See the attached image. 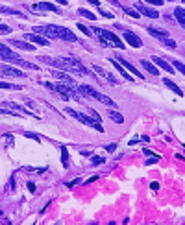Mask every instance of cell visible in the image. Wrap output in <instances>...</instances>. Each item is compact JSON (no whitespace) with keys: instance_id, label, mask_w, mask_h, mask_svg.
<instances>
[{"instance_id":"14","label":"cell","mask_w":185,"mask_h":225,"mask_svg":"<svg viewBox=\"0 0 185 225\" xmlns=\"http://www.w3.org/2000/svg\"><path fill=\"white\" fill-rule=\"evenodd\" d=\"M9 44L11 46H17V48H20V50H33V44H30L28 41H17V39H9Z\"/></svg>"},{"instance_id":"37","label":"cell","mask_w":185,"mask_h":225,"mask_svg":"<svg viewBox=\"0 0 185 225\" xmlns=\"http://www.w3.org/2000/svg\"><path fill=\"white\" fill-rule=\"evenodd\" d=\"M89 4H92V6H96V8H100V0H87Z\"/></svg>"},{"instance_id":"17","label":"cell","mask_w":185,"mask_h":225,"mask_svg":"<svg viewBox=\"0 0 185 225\" xmlns=\"http://www.w3.org/2000/svg\"><path fill=\"white\" fill-rule=\"evenodd\" d=\"M120 65L124 66V69H128V70H130V72H131V74H133L135 78H145V76H143L141 72H139V70L135 69V66H133V65H131L130 61H126V59H122V57H120Z\"/></svg>"},{"instance_id":"7","label":"cell","mask_w":185,"mask_h":225,"mask_svg":"<svg viewBox=\"0 0 185 225\" xmlns=\"http://www.w3.org/2000/svg\"><path fill=\"white\" fill-rule=\"evenodd\" d=\"M124 39H126V42L130 44V46H133V48H141L143 46V41L139 39L133 32H124Z\"/></svg>"},{"instance_id":"40","label":"cell","mask_w":185,"mask_h":225,"mask_svg":"<svg viewBox=\"0 0 185 225\" xmlns=\"http://www.w3.org/2000/svg\"><path fill=\"white\" fill-rule=\"evenodd\" d=\"M0 115H13V112H9V111H6V109H0Z\"/></svg>"},{"instance_id":"27","label":"cell","mask_w":185,"mask_h":225,"mask_svg":"<svg viewBox=\"0 0 185 225\" xmlns=\"http://www.w3.org/2000/svg\"><path fill=\"white\" fill-rule=\"evenodd\" d=\"M92 164H100V163H104L106 159H104V157H100V155H92Z\"/></svg>"},{"instance_id":"43","label":"cell","mask_w":185,"mask_h":225,"mask_svg":"<svg viewBox=\"0 0 185 225\" xmlns=\"http://www.w3.org/2000/svg\"><path fill=\"white\" fill-rule=\"evenodd\" d=\"M91 225H96V223H91Z\"/></svg>"},{"instance_id":"23","label":"cell","mask_w":185,"mask_h":225,"mask_svg":"<svg viewBox=\"0 0 185 225\" xmlns=\"http://www.w3.org/2000/svg\"><path fill=\"white\" fill-rule=\"evenodd\" d=\"M0 13H6V15H20V11H17V9H11V8H8V6H2V4H0Z\"/></svg>"},{"instance_id":"31","label":"cell","mask_w":185,"mask_h":225,"mask_svg":"<svg viewBox=\"0 0 185 225\" xmlns=\"http://www.w3.org/2000/svg\"><path fill=\"white\" fill-rule=\"evenodd\" d=\"M157 161H159V155H152L150 159L146 161V164H154V163H157Z\"/></svg>"},{"instance_id":"24","label":"cell","mask_w":185,"mask_h":225,"mask_svg":"<svg viewBox=\"0 0 185 225\" xmlns=\"http://www.w3.org/2000/svg\"><path fill=\"white\" fill-rule=\"evenodd\" d=\"M61 163H63V166H68V151L65 146L61 148Z\"/></svg>"},{"instance_id":"20","label":"cell","mask_w":185,"mask_h":225,"mask_svg":"<svg viewBox=\"0 0 185 225\" xmlns=\"http://www.w3.org/2000/svg\"><path fill=\"white\" fill-rule=\"evenodd\" d=\"M174 17H176L180 26H185V11H183V8H176L174 9Z\"/></svg>"},{"instance_id":"9","label":"cell","mask_w":185,"mask_h":225,"mask_svg":"<svg viewBox=\"0 0 185 225\" xmlns=\"http://www.w3.org/2000/svg\"><path fill=\"white\" fill-rule=\"evenodd\" d=\"M0 59H4V61H15V59H19V55L13 52V50H9L8 46H4V44H0Z\"/></svg>"},{"instance_id":"35","label":"cell","mask_w":185,"mask_h":225,"mask_svg":"<svg viewBox=\"0 0 185 225\" xmlns=\"http://www.w3.org/2000/svg\"><path fill=\"white\" fill-rule=\"evenodd\" d=\"M100 15H102V17H107V18H113V13H107V11H104V9H100Z\"/></svg>"},{"instance_id":"6","label":"cell","mask_w":185,"mask_h":225,"mask_svg":"<svg viewBox=\"0 0 185 225\" xmlns=\"http://www.w3.org/2000/svg\"><path fill=\"white\" fill-rule=\"evenodd\" d=\"M65 112H67V115H71V116H74L76 120H80L82 124H85V126H89V127H92V129H96V131H100V133H104V127H102V122H98V120H92L91 116H87V115H83V112H78V111H74V109H67Z\"/></svg>"},{"instance_id":"42","label":"cell","mask_w":185,"mask_h":225,"mask_svg":"<svg viewBox=\"0 0 185 225\" xmlns=\"http://www.w3.org/2000/svg\"><path fill=\"white\" fill-rule=\"evenodd\" d=\"M58 4H61V6H67V0H56Z\"/></svg>"},{"instance_id":"36","label":"cell","mask_w":185,"mask_h":225,"mask_svg":"<svg viewBox=\"0 0 185 225\" xmlns=\"http://www.w3.org/2000/svg\"><path fill=\"white\" fill-rule=\"evenodd\" d=\"M80 181H82V179H74V181H68V183H67V186H74V185H78Z\"/></svg>"},{"instance_id":"3","label":"cell","mask_w":185,"mask_h":225,"mask_svg":"<svg viewBox=\"0 0 185 225\" xmlns=\"http://www.w3.org/2000/svg\"><path fill=\"white\" fill-rule=\"evenodd\" d=\"M48 89L59 92L63 96V100H82L80 92L76 91V85H71V83H44Z\"/></svg>"},{"instance_id":"38","label":"cell","mask_w":185,"mask_h":225,"mask_svg":"<svg viewBox=\"0 0 185 225\" xmlns=\"http://www.w3.org/2000/svg\"><path fill=\"white\" fill-rule=\"evenodd\" d=\"M8 32H9L8 26H2V24H0V33H8Z\"/></svg>"},{"instance_id":"18","label":"cell","mask_w":185,"mask_h":225,"mask_svg":"<svg viewBox=\"0 0 185 225\" xmlns=\"http://www.w3.org/2000/svg\"><path fill=\"white\" fill-rule=\"evenodd\" d=\"M35 9H46V11H56V13H61V9L54 4H48V2H41V4H35L33 6Z\"/></svg>"},{"instance_id":"4","label":"cell","mask_w":185,"mask_h":225,"mask_svg":"<svg viewBox=\"0 0 185 225\" xmlns=\"http://www.w3.org/2000/svg\"><path fill=\"white\" fill-rule=\"evenodd\" d=\"M92 33H96L98 35V39L104 42V44H109V46H115V48H124V42L115 35L113 32H107V30H104V28H92Z\"/></svg>"},{"instance_id":"33","label":"cell","mask_w":185,"mask_h":225,"mask_svg":"<svg viewBox=\"0 0 185 225\" xmlns=\"http://www.w3.org/2000/svg\"><path fill=\"white\" fill-rule=\"evenodd\" d=\"M145 2H150V4H154V6H161L165 0H145Z\"/></svg>"},{"instance_id":"21","label":"cell","mask_w":185,"mask_h":225,"mask_svg":"<svg viewBox=\"0 0 185 225\" xmlns=\"http://www.w3.org/2000/svg\"><path fill=\"white\" fill-rule=\"evenodd\" d=\"M141 65H143V69H146V70H148L150 74H154V76H157V74H159V70L155 69V66H154V65H152L150 61H146V59H143V61H141Z\"/></svg>"},{"instance_id":"11","label":"cell","mask_w":185,"mask_h":225,"mask_svg":"<svg viewBox=\"0 0 185 225\" xmlns=\"http://www.w3.org/2000/svg\"><path fill=\"white\" fill-rule=\"evenodd\" d=\"M137 13L139 15H146V17H150V18H157L159 17V11L157 9H152V8H148V6H143V4H137Z\"/></svg>"},{"instance_id":"8","label":"cell","mask_w":185,"mask_h":225,"mask_svg":"<svg viewBox=\"0 0 185 225\" xmlns=\"http://www.w3.org/2000/svg\"><path fill=\"white\" fill-rule=\"evenodd\" d=\"M92 69H95V72L98 74V76H102L104 79H107L111 85H119V79L117 78H115L113 74H109V72H106L104 69H102V66H98V65H95V66H92Z\"/></svg>"},{"instance_id":"30","label":"cell","mask_w":185,"mask_h":225,"mask_svg":"<svg viewBox=\"0 0 185 225\" xmlns=\"http://www.w3.org/2000/svg\"><path fill=\"white\" fill-rule=\"evenodd\" d=\"M24 137L33 139V140H41V137H39V135H35V133H24Z\"/></svg>"},{"instance_id":"26","label":"cell","mask_w":185,"mask_h":225,"mask_svg":"<svg viewBox=\"0 0 185 225\" xmlns=\"http://www.w3.org/2000/svg\"><path fill=\"white\" fill-rule=\"evenodd\" d=\"M0 89H20L19 85H13V83H4V81H0Z\"/></svg>"},{"instance_id":"10","label":"cell","mask_w":185,"mask_h":225,"mask_svg":"<svg viewBox=\"0 0 185 225\" xmlns=\"http://www.w3.org/2000/svg\"><path fill=\"white\" fill-rule=\"evenodd\" d=\"M26 41L33 42V44H41V46H48V39H44L43 35H37V33H26L24 35Z\"/></svg>"},{"instance_id":"41","label":"cell","mask_w":185,"mask_h":225,"mask_svg":"<svg viewBox=\"0 0 185 225\" xmlns=\"http://www.w3.org/2000/svg\"><path fill=\"white\" fill-rule=\"evenodd\" d=\"M150 186H152V190H157V188H159V185H157V183H155V181H154V183H152V185H150Z\"/></svg>"},{"instance_id":"25","label":"cell","mask_w":185,"mask_h":225,"mask_svg":"<svg viewBox=\"0 0 185 225\" xmlns=\"http://www.w3.org/2000/svg\"><path fill=\"white\" fill-rule=\"evenodd\" d=\"M78 13H80V15H83L85 18H91V20H95V18H96L95 15H92L91 11H87V9H78Z\"/></svg>"},{"instance_id":"39","label":"cell","mask_w":185,"mask_h":225,"mask_svg":"<svg viewBox=\"0 0 185 225\" xmlns=\"http://www.w3.org/2000/svg\"><path fill=\"white\" fill-rule=\"evenodd\" d=\"M113 149H117V144H109L107 146V151H113Z\"/></svg>"},{"instance_id":"1","label":"cell","mask_w":185,"mask_h":225,"mask_svg":"<svg viewBox=\"0 0 185 225\" xmlns=\"http://www.w3.org/2000/svg\"><path fill=\"white\" fill-rule=\"evenodd\" d=\"M43 63H48L56 69H61V70H67V72H76V74H82V76H87L89 70L85 66L74 59V57H41Z\"/></svg>"},{"instance_id":"15","label":"cell","mask_w":185,"mask_h":225,"mask_svg":"<svg viewBox=\"0 0 185 225\" xmlns=\"http://www.w3.org/2000/svg\"><path fill=\"white\" fill-rule=\"evenodd\" d=\"M146 30H148V33H150L152 37H155V39H161V41L169 37V33H167L165 30H159V28H154V26H148Z\"/></svg>"},{"instance_id":"2","label":"cell","mask_w":185,"mask_h":225,"mask_svg":"<svg viewBox=\"0 0 185 225\" xmlns=\"http://www.w3.org/2000/svg\"><path fill=\"white\" fill-rule=\"evenodd\" d=\"M35 33H41V35H46L48 39H61V41H78V37L68 30V28H63V26H56V24H48V26H37L35 28Z\"/></svg>"},{"instance_id":"19","label":"cell","mask_w":185,"mask_h":225,"mask_svg":"<svg viewBox=\"0 0 185 225\" xmlns=\"http://www.w3.org/2000/svg\"><path fill=\"white\" fill-rule=\"evenodd\" d=\"M163 83H165V85H167V87L170 89V91H174V92H176L178 96H183V91H181V89H180V87H178V85H176V83H174L172 79L165 78V79H163Z\"/></svg>"},{"instance_id":"5","label":"cell","mask_w":185,"mask_h":225,"mask_svg":"<svg viewBox=\"0 0 185 225\" xmlns=\"http://www.w3.org/2000/svg\"><path fill=\"white\" fill-rule=\"evenodd\" d=\"M76 91L80 92V94H83L85 98H92V100H98V102H102V103H106V105H113L115 102L111 100V98H107L106 94H102V92H98V91H95L92 87H87V85H80V87H76Z\"/></svg>"},{"instance_id":"29","label":"cell","mask_w":185,"mask_h":225,"mask_svg":"<svg viewBox=\"0 0 185 225\" xmlns=\"http://www.w3.org/2000/svg\"><path fill=\"white\" fill-rule=\"evenodd\" d=\"M174 66H176V69H178L180 72H185V66H183V63H181V61H174Z\"/></svg>"},{"instance_id":"13","label":"cell","mask_w":185,"mask_h":225,"mask_svg":"<svg viewBox=\"0 0 185 225\" xmlns=\"http://www.w3.org/2000/svg\"><path fill=\"white\" fill-rule=\"evenodd\" d=\"M152 61H154V63H155V65L159 66V69H163V70H167V72H170V74L174 72V69H172V66H170V65H169V63H167V61H165L163 57H159V55H154V57H152Z\"/></svg>"},{"instance_id":"16","label":"cell","mask_w":185,"mask_h":225,"mask_svg":"<svg viewBox=\"0 0 185 225\" xmlns=\"http://www.w3.org/2000/svg\"><path fill=\"white\" fill-rule=\"evenodd\" d=\"M4 107H8V109H13V111H17V115H32V112H30L28 109L20 107V105H17V103H13V102H4Z\"/></svg>"},{"instance_id":"22","label":"cell","mask_w":185,"mask_h":225,"mask_svg":"<svg viewBox=\"0 0 185 225\" xmlns=\"http://www.w3.org/2000/svg\"><path fill=\"white\" fill-rule=\"evenodd\" d=\"M109 118L113 122H117V124H122L124 122V116L120 115V112H117V111H109Z\"/></svg>"},{"instance_id":"28","label":"cell","mask_w":185,"mask_h":225,"mask_svg":"<svg viewBox=\"0 0 185 225\" xmlns=\"http://www.w3.org/2000/svg\"><path fill=\"white\" fill-rule=\"evenodd\" d=\"M163 42L167 44V46H170V48H176V41H172V39H169V37L163 39Z\"/></svg>"},{"instance_id":"34","label":"cell","mask_w":185,"mask_h":225,"mask_svg":"<svg viewBox=\"0 0 185 225\" xmlns=\"http://www.w3.org/2000/svg\"><path fill=\"white\" fill-rule=\"evenodd\" d=\"M124 11H126V15H131V17H135V18L139 17V13H137V11H133V9H124Z\"/></svg>"},{"instance_id":"32","label":"cell","mask_w":185,"mask_h":225,"mask_svg":"<svg viewBox=\"0 0 185 225\" xmlns=\"http://www.w3.org/2000/svg\"><path fill=\"white\" fill-rule=\"evenodd\" d=\"M78 28H80V30H82V32H83V33H85V35H91V33H92V32H91V30H89V28H85V26H83V24H78Z\"/></svg>"},{"instance_id":"12","label":"cell","mask_w":185,"mask_h":225,"mask_svg":"<svg viewBox=\"0 0 185 225\" xmlns=\"http://www.w3.org/2000/svg\"><path fill=\"white\" fill-rule=\"evenodd\" d=\"M111 63H113V66H115V69H117L119 70V74L126 79V81H130V83H133V76H130V72H126V69H124V66L120 65V63H117V61H115V59H111Z\"/></svg>"}]
</instances>
